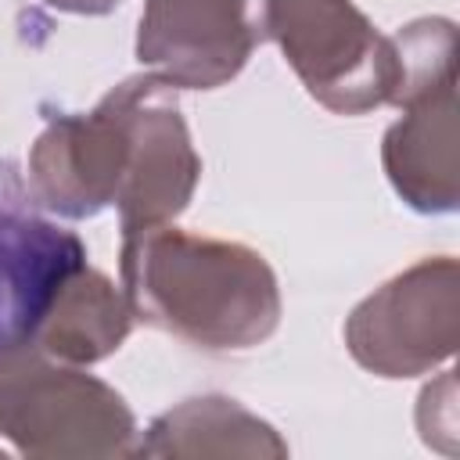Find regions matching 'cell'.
<instances>
[{"label": "cell", "mask_w": 460, "mask_h": 460, "mask_svg": "<svg viewBox=\"0 0 460 460\" xmlns=\"http://www.w3.org/2000/svg\"><path fill=\"white\" fill-rule=\"evenodd\" d=\"M259 25L327 111L363 115L392 104L399 86L392 36H381L352 0H262Z\"/></svg>", "instance_id": "obj_3"}, {"label": "cell", "mask_w": 460, "mask_h": 460, "mask_svg": "<svg viewBox=\"0 0 460 460\" xmlns=\"http://www.w3.org/2000/svg\"><path fill=\"white\" fill-rule=\"evenodd\" d=\"M262 40L252 0H144L137 58L172 90H216Z\"/></svg>", "instance_id": "obj_8"}, {"label": "cell", "mask_w": 460, "mask_h": 460, "mask_svg": "<svg viewBox=\"0 0 460 460\" xmlns=\"http://www.w3.org/2000/svg\"><path fill=\"white\" fill-rule=\"evenodd\" d=\"M0 435L22 456H137V417L126 399L79 363L22 341L0 349Z\"/></svg>", "instance_id": "obj_2"}, {"label": "cell", "mask_w": 460, "mask_h": 460, "mask_svg": "<svg viewBox=\"0 0 460 460\" xmlns=\"http://www.w3.org/2000/svg\"><path fill=\"white\" fill-rule=\"evenodd\" d=\"M402 119L385 129L381 165L392 190L424 216H446L460 205V133L456 75L402 97Z\"/></svg>", "instance_id": "obj_9"}, {"label": "cell", "mask_w": 460, "mask_h": 460, "mask_svg": "<svg viewBox=\"0 0 460 460\" xmlns=\"http://www.w3.org/2000/svg\"><path fill=\"white\" fill-rule=\"evenodd\" d=\"M126 115L108 90L90 111H50L29 151V187L61 219H90L115 205L126 176Z\"/></svg>", "instance_id": "obj_7"}, {"label": "cell", "mask_w": 460, "mask_h": 460, "mask_svg": "<svg viewBox=\"0 0 460 460\" xmlns=\"http://www.w3.org/2000/svg\"><path fill=\"white\" fill-rule=\"evenodd\" d=\"M460 341V266L453 255L420 259L385 280L345 320L349 356L388 381L431 374Z\"/></svg>", "instance_id": "obj_4"}, {"label": "cell", "mask_w": 460, "mask_h": 460, "mask_svg": "<svg viewBox=\"0 0 460 460\" xmlns=\"http://www.w3.org/2000/svg\"><path fill=\"white\" fill-rule=\"evenodd\" d=\"M129 151L126 176L115 194L122 237L172 223L194 198L201 180V158L190 144L180 101L158 75H129L119 86Z\"/></svg>", "instance_id": "obj_5"}, {"label": "cell", "mask_w": 460, "mask_h": 460, "mask_svg": "<svg viewBox=\"0 0 460 460\" xmlns=\"http://www.w3.org/2000/svg\"><path fill=\"white\" fill-rule=\"evenodd\" d=\"M456 377L453 370H446L435 385H428L420 392L417 402V431L424 438V446H435L442 453H456Z\"/></svg>", "instance_id": "obj_12"}, {"label": "cell", "mask_w": 460, "mask_h": 460, "mask_svg": "<svg viewBox=\"0 0 460 460\" xmlns=\"http://www.w3.org/2000/svg\"><path fill=\"white\" fill-rule=\"evenodd\" d=\"M119 273L133 320L201 352H248L280 323L277 273L241 241L162 223L122 237Z\"/></svg>", "instance_id": "obj_1"}, {"label": "cell", "mask_w": 460, "mask_h": 460, "mask_svg": "<svg viewBox=\"0 0 460 460\" xmlns=\"http://www.w3.org/2000/svg\"><path fill=\"white\" fill-rule=\"evenodd\" d=\"M137 456H266L284 460L288 442L259 413L244 410L230 395H194L180 406L158 413L137 438Z\"/></svg>", "instance_id": "obj_10"}, {"label": "cell", "mask_w": 460, "mask_h": 460, "mask_svg": "<svg viewBox=\"0 0 460 460\" xmlns=\"http://www.w3.org/2000/svg\"><path fill=\"white\" fill-rule=\"evenodd\" d=\"M133 331V309L115 288V280L90 262H83L54 295L47 316L40 320L32 345L65 363H101Z\"/></svg>", "instance_id": "obj_11"}, {"label": "cell", "mask_w": 460, "mask_h": 460, "mask_svg": "<svg viewBox=\"0 0 460 460\" xmlns=\"http://www.w3.org/2000/svg\"><path fill=\"white\" fill-rule=\"evenodd\" d=\"M83 262L79 234L50 219L18 162L0 158V349L32 341L58 288Z\"/></svg>", "instance_id": "obj_6"}, {"label": "cell", "mask_w": 460, "mask_h": 460, "mask_svg": "<svg viewBox=\"0 0 460 460\" xmlns=\"http://www.w3.org/2000/svg\"><path fill=\"white\" fill-rule=\"evenodd\" d=\"M54 11H68V14H108L115 11L122 0H47Z\"/></svg>", "instance_id": "obj_13"}]
</instances>
